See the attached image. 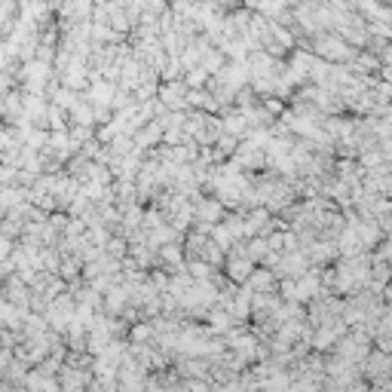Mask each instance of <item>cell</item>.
Segmentation results:
<instances>
[{
    "label": "cell",
    "instance_id": "cell-1",
    "mask_svg": "<svg viewBox=\"0 0 392 392\" xmlns=\"http://www.w3.org/2000/svg\"><path fill=\"white\" fill-rule=\"evenodd\" d=\"M313 53L316 58H325V62H334V65H350L356 58L359 49L352 43H346L340 34H316L313 40Z\"/></svg>",
    "mask_w": 392,
    "mask_h": 392
},
{
    "label": "cell",
    "instance_id": "cell-2",
    "mask_svg": "<svg viewBox=\"0 0 392 392\" xmlns=\"http://www.w3.org/2000/svg\"><path fill=\"white\" fill-rule=\"evenodd\" d=\"M157 99L162 108L169 110H184L187 108V83L178 77V80H166L162 86H157Z\"/></svg>",
    "mask_w": 392,
    "mask_h": 392
},
{
    "label": "cell",
    "instance_id": "cell-3",
    "mask_svg": "<svg viewBox=\"0 0 392 392\" xmlns=\"http://www.w3.org/2000/svg\"><path fill=\"white\" fill-rule=\"evenodd\" d=\"M162 142V129H160V123L157 120H151V123H142L135 132H132V144L135 147H142V151H147V147H160Z\"/></svg>",
    "mask_w": 392,
    "mask_h": 392
},
{
    "label": "cell",
    "instance_id": "cell-4",
    "mask_svg": "<svg viewBox=\"0 0 392 392\" xmlns=\"http://www.w3.org/2000/svg\"><path fill=\"white\" fill-rule=\"evenodd\" d=\"M242 285H248L251 291H273L276 288V276H273V270H251Z\"/></svg>",
    "mask_w": 392,
    "mask_h": 392
},
{
    "label": "cell",
    "instance_id": "cell-5",
    "mask_svg": "<svg viewBox=\"0 0 392 392\" xmlns=\"http://www.w3.org/2000/svg\"><path fill=\"white\" fill-rule=\"evenodd\" d=\"M65 16L74 19V22H86V16H90L92 10V0H65Z\"/></svg>",
    "mask_w": 392,
    "mask_h": 392
},
{
    "label": "cell",
    "instance_id": "cell-6",
    "mask_svg": "<svg viewBox=\"0 0 392 392\" xmlns=\"http://www.w3.org/2000/svg\"><path fill=\"white\" fill-rule=\"evenodd\" d=\"M10 255H12V239L0 233V261H3V257H10Z\"/></svg>",
    "mask_w": 392,
    "mask_h": 392
}]
</instances>
